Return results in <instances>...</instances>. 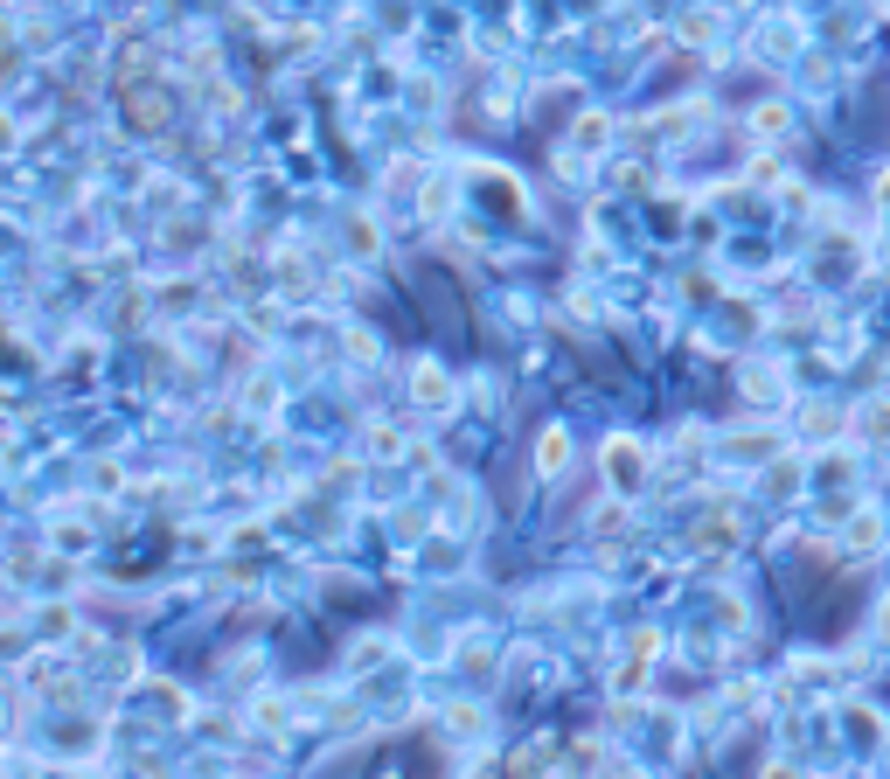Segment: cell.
<instances>
[{
	"mask_svg": "<svg viewBox=\"0 0 890 779\" xmlns=\"http://www.w3.org/2000/svg\"><path fill=\"white\" fill-rule=\"evenodd\" d=\"M418 397H425L432 411H439V404H445V376H439V369H432V362L418 369Z\"/></svg>",
	"mask_w": 890,
	"mask_h": 779,
	"instance_id": "6da1fadb",
	"label": "cell"
},
{
	"mask_svg": "<svg viewBox=\"0 0 890 779\" xmlns=\"http://www.w3.org/2000/svg\"><path fill=\"white\" fill-rule=\"evenodd\" d=\"M605 473H619V480H633V473H640V460H633V446H626V439L605 453Z\"/></svg>",
	"mask_w": 890,
	"mask_h": 779,
	"instance_id": "7a4b0ae2",
	"label": "cell"
},
{
	"mask_svg": "<svg viewBox=\"0 0 890 779\" xmlns=\"http://www.w3.org/2000/svg\"><path fill=\"white\" fill-rule=\"evenodd\" d=\"M564 467V432H550V439H543V473H557Z\"/></svg>",
	"mask_w": 890,
	"mask_h": 779,
	"instance_id": "3957f363",
	"label": "cell"
},
{
	"mask_svg": "<svg viewBox=\"0 0 890 779\" xmlns=\"http://www.w3.org/2000/svg\"><path fill=\"white\" fill-rule=\"evenodd\" d=\"M772 779H800V773H793V766H772Z\"/></svg>",
	"mask_w": 890,
	"mask_h": 779,
	"instance_id": "277c9868",
	"label": "cell"
}]
</instances>
